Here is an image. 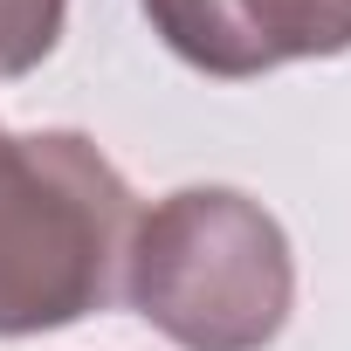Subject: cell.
Segmentation results:
<instances>
[{"instance_id":"3","label":"cell","mask_w":351,"mask_h":351,"mask_svg":"<svg viewBox=\"0 0 351 351\" xmlns=\"http://www.w3.org/2000/svg\"><path fill=\"white\" fill-rule=\"evenodd\" d=\"M138 8L172 56L221 83L351 49V0H138Z\"/></svg>"},{"instance_id":"2","label":"cell","mask_w":351,"mask_h":351,"mask_svg":"<svg viewBox=\"0 0 351 351\" xmlns=\"http://www.w3.org/2000/svg\"><path fill=\"white\" fill-rule=\"evenodd\" d=\"M124 303L180 351H262L296 303L289 234L234 186H180L131 228Z\"/></svg>"},{"instance_id":"4","label":"cell","mask_w":351,"mask_h":351,"mask_svg":"<svg viewBox=\"0 0 351 351\" xmlns=\"http://www.w3.org/2000/svg\"><path fill=\"white\" fill-rule=\"evenodd\" d=\"M69 0H0V83L42 69L62 42Z\"/></svg>"},{"instance_id":"1","label":"cell","mask_w":351,"mask_h":351,"mask_svg":"<svg viewBox=\"0 0 351 351\" xmlns=\"http://www.w3.org/2000/svg\"><path fill=\"white\" fill-rule=\"evenodd\" d=\"M138 200L83 131H0V337L69 330L124 296Z\"/></svg>"}]
</instances>
